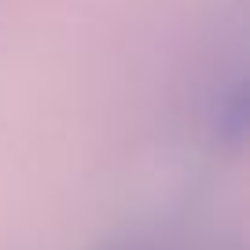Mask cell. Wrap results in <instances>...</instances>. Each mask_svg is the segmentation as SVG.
I'll return each instance as SVG.
<instances>
[{"label":"cell","mask_w":250,"mask_h":250,"mask_svg":"<svg viewBox=\"0 0 250 250\" xmlns=\"http://www.w3.org/2000/svg\"><path fill=\"white\" fill-rule=\"evenodd\" d=\"M92 250H221L217 243H203L177 228H140V232H125L114 239L100 243Z\"/></svg>","instance_id":"cell-1"}]
</instances>
